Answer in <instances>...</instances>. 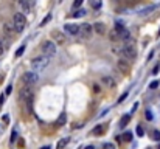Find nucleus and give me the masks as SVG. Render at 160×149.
I'll list each match as a JSON object with an SVG mask.
<instances>
[{
  "label": "nucleus",
  "mask_w": 160,
  "mask_h": 149,
  "mask_svg": "<svg viewBox=\"0 0 160 149\" xmlns=\"http://www.w3.org/2000/svg\"><path fill=\"white\" fill-rule=\"evenodd\" d=\"M131 121V115H123L120 120V127H126V124Z\"/></svg>",
  "instance_id": "obj_19"
},
{
  "label": "nucleus",
  "mask_w": 160,
  "mask_h": 149,
  "mask_svg": "<svg viewBox=\"0 0 160 149\" xmlns=\"http://www.w3.org/2000/svg\"><path fill=\"white\" fill-rule=\"evenodd\" d=\"M92 30L97 34H100V36H104L106 34V25L103 22H95V25H92Z\"/></svg>",
  "instance_id": "obj_11"
},
{
  "label": "nucleus",
  "mask_w": 160,
  "mask_h": 149,
  "mask_svg": "<svg viewBox=\"0 0 160 149\" xmlns=\"http://www.w3.org/2000/svg\"><path fill=\"white\" fill-rule=\"evenodd\" d=\"M26 2H28V5H30V8H34V6H36V3H37V0H26Z\"/></svg>",
  "instance_id": "obj_30"
},
{
  "label": "nucleus",
  "mask_w": 160,
  "mask_h": 149,
  "mask_svg": "<svg viewBox=\"0 0 160 149\" xmlns=\"http://www.w3.org/2000/svg\"><path fill=\"white\" fill-rule=\"evenodd\" d=\"M159 70H160V65H155V67H154V70H152V73L157 75V73H159Z\"/></svg>",
  "instance_id": "obj_39"
},
{
  "label": "nucleus",
  "mask_w": 160,
  "mask_h": 149,
  "mask_svg": "<svg viewBox=\"0 0 160 149\" xmlns=\"http://www.w3.org/2000/svg\"><path fill=\"white\" fill-rule=\"evenodd\" d=\"M3 102H5V95H0V106H2Z\"/></svg>",
  "instance_id": "obj_40"
},
{
  "label": "nucleus",
  "mask_w": 160,
  "mask_h": 149,
  "mask_svg": "<svg viewBox=\"0 0 160 149\" xmlns=\"http://www.w3.org/2000/svg\"><path fill=\"white\" fill-rule=\"evenodd\" d=\"M103 149H115V144L113 143H106L104 146H103Z\"/></svg>",
  "instance_id": "obj_29"
},
{
  "label": "nucleus",
  "mask_w": 160,
  "mask_h": 149,
  "mask_svg": "<svg viewBox=\"0 0 160 149\" xmlns=\"http://www.w3.org/2000/svg\"><path fill=\"white\" fill-rule=\"evenodd\" d=\"M121 141H132V132H126L121 135Z\"/></svg>",
  "instance_id": "obj_24"
},
{
  "label": "nucleus",
  "mask_w": 160,
  "mask_h": 149,
  "mask_svg": "<svg viewBox=\"0 0 160 149\" xmlns=\"http://www.w3.org/2000/svg\"><path fill=\"white\" fill-rule=\"evenodd\" d=\"M93 30H92V25L90 24H82L79 25V36L82 37V39H90V36H92Z\"/></svg>",
  "instance_id": "obj_7"
},
{
  "label": "nucleus",
  "mask_w": 160,
  "mask_h": 149,
  "mask_svg": "<svg viewBox=\"0 0 160 149\" xmlns=\"http://www.w3.org/2000/svg\"><path fill=\"white\" fill-rule=\"evenodd\" d=\"M82 2H84V0H75V2H73V8H79V6L82 5Z\"/></svg>",
  "instance_id": "obj_28"
},
{
  "label": "nucleus",
  "mask_w": 160,
  "mask_h": 149,
  "mask_svg": "<svg viewBox=\"0 0 160 149\" xmlns=\"http://www.w3.org/2000/svg\"><path fill=\"white\" fill-rule=\"evenodd\" d=\"M157 87H159V81H152L149 84V89H157Z\"/></svg>",
  "instance_id": "obj_32"
},
{
  "label": "nucleus",
  "mask_w": 160,
  "mask_h": 149,
  "mask_svg": "<svg viewBox=\"0 0 160 149\" xmlns=\"http://www.w3.org/2000/svg\"><path fill=\"white\" fill-rule=\"evenodd\" d=\"M70 141V137H65V138H61L58 141V144H56V149H64L67 146V143Z\"/></svg>",
  "instance_id": "obj_18"
},
{
  "label": "nucleus",
  "mask_w": 160,
  "mask_h": 149,
  "mask_svg": "<svg viewBox=\"0 0 160 149\" xmlns=\"http://www.w3.org/2000/svg\"><path fill=\"white\" fill-rule=\"evenodd\" d=\"M41 149H51L50 146H44V148H41Z\"/></svg>",
  "instance_id": "obj_43"
},
{
  "label": "nucleus",
  "mask_w": 160,
  "mask_h": 149,
  "mask_svg": "<svg viewBox=\"0 0 160 149\" xmlns=\"http://www.w3.org/2000/svg\"><path fill=\"white\" fill-rule=\"evenodd\" d=\"M51 37L55 39V42L58 45H64L67 42V37L64 36V33H61V31H58V30H53L51 31Z\"/></svg>",
  "instance_id": "obj_9"
},
{
  "label": "nucleus",
  "mask_w": 160,
  "mask_h": 149,
  "mask_svg": "<svg viewBox=\"0 0 160 149\" xmlns=\"http://www.w3.org/2000/svg\"><path fill=\"white\" fill-rule=\"evenodd\" d=\"M3 33H5L6 36H13V34L16 33L14 25H13V22H11V20H8V22H5V24H3Z\"/></svg>",
  "instance_id": "obj_12"
},
{
  "label": "nucleus",
  "mask_w": 160,
  "mask_h": 149,
  "mask_svg": "<svg viewBox=\"0 0 160 149\" xmlns=\"http://www.w3.org/2000/svg\"><path fill=\"white\" fill-rule=\"evenodd\" d=\"M3 51H5V44H3L2 40H0V56L3 55Z\"/></svg>",
  "instance_id": "obj_36"
},
{
  "label": "nucleus",
  "mask_w": 160,
  "mask_h": 149,
  "mask_svg": "<svg viewBox=\"0 0 160 149\" xmlns=\"http://www.w3.org/2000/svg\"><path fill=\"white\" fill-rule=\"evenodd\" d=\"M16 138H17V132L13 131V133H11V143H14V141H16Z\"/></svg>",
  "instance_id": "obj_33"
},
{
  "label": "nucleus",
  "mask_w": 160,
  "mask_h": 149,
  "mask_svg": "<svg viewBox=\"0 0 160 149\" xmlns=\"http://www.w3.org/2000/svg\"><path fill=\"white\" fill-rule=\"evenodd\" d=\"M159 149H160V146H159Z\"/></svg>",
  "instance_id": "obj_45"
},
{
  "label": "nucleus",
  "mask_w": 160,
  "mask_h": 149,
  "mask_svg": "<svg viewBox=\"0 0 160 149\" xmlns=\"http://www.w3.org/2000/svg\"><path fill=\"white\" fill-rule=\"evenodd\" d=\"M151 138L155 140V141H159L160 140V132L159 131H151Z\"/></svg>",
  "instance_id": "obj_25"
},
{
  "label": "nucleus",
  "mask_w": 160,
  "mask_h": 149,
  "mask_svg": "<svg viewBox=\"0 0 160 149\" xmlns=\"http://www.w3.org/2000/svg\"><path fill=\"white\" fill-rule=\"evenodd\" d=\"M39 76H37L36 71H26V73L22 75V86L24 87H31L33 84L37 82Z\"/></svg>",
  "instance_id": "obj_6"
},
{
  "label": "nucleus",
  "mask_w": 160,
  "mask_h": 149,
  "mask_svg": "<svg viewBox=\"0 0 160 149\" xmlns=\"http://www.w3.org/2000/svg\"><path fill=\"white\" fill-rule=\"evenodd\" d=\"M92 90L95 92V93H100V86H98V84H93V87H92Z\"/></svg>",
  "instance_id": "obj_34"
},
{
  "label": "nucleus",
  "mask_w": 160,
  "mask_h": 149,
  "mask_svg": "<svg viewBox=\"0 0 160 149\" xmlns=\"http://www.w3.org/2000/svg\"><path fill=\"white\" fill-rule=\"evenodd\" d=\"M103 84L104 86H107V87H110V89H113V87L117 86V82H115V79L112 78V76H103Z\"/></svg>",
  "instance_id": "obj_13"
},
{
  "label": "nucleus",
  "mask_w": 160,
  "mask_h": 149,
  "mask_svg": "<svg viewBox=\"0 0 160 149\" xmlns=\"http://www.w3.org/2000/svg\"><path fill=\"white\" fill-rule=\"evenodd\" d=\"M90 5L93 9H100L101 8V0H90Z\"/></svg>",
  "instance_id": "obj_23"
},
{
  "label": "nucleus",
  "mask_w": 160,
  "mask_h": 149,
  "mask_svg": "<svg viewBox=\"0 0 160 149\" xmlns=\"http://www.w3.org/2000/svg\"><path fill=\"white\" fill-rule=\"evenodd\" d=\"M82 16H86V11L84 9H76L73 14H72V17H75V19H78V17H82Z\"/></svg>",
  "instance_id": "obj_22"
},
{
  "label": "nucleus",
  "mask_w": 160,
  "mask_h": 149,
  "mask_svg": "<svg viewBox=\"0 0 160 149\" xmlns=\"http://www.w3.org/2000/svg\"><path fill=\"white\" fill-rule=\"evenodd\" d=\"M121 56H123L124 59H135L137 58V50H135V47H134V44H126V45H123V48H121Z\"/></svg>",
  "instance_id": "obj_5"
},
{
  "label": "nucleus",
  "mask_w": 160,
  "mask_h": 149,
  "mask_svg": "<svg viewBox=\"0 0 160 149\" xmlns=\"http://www.w3.org/2000/svg\"><path fill=\"white\" fill-rule=\"evenodd\" d=\"M24 51H25V47L22 45V47H20V48H19L17 51H16V58H19V56H22V55H24Z\"/></svg>",
  "instance_id": "obj_26"
},
{
  "label": "nucleus",
  "mask_w": 160,
  "mask_h": 149,
  "mask_svg": "<svg viewBox=\"0 0 160 149\" xmlns=\"http://www.w3.org/2000/svg\"><path fill=\"white\" fill-rule=\"evenodd\" d=\"M106 131V124H98V126H95V129H93V135L95 137H98V135H103Z\"/></svg>",
  "instance_id": "obj_16"
},
{
  "label": "nucleus",
  "mask_w": 160,
  "mask_h": 149,
  "mask_svg": "<svg viewBox=\"0 0 160 149\" xmlns=\"http://www.w3.org/2000/svg\"><path fill=\"white\" fill-rule=\"evenodd\" d=\"M19 5H20V9H22V14H24V16L31 11V8H30V5H28L26 0H19Z\"/></svg>",
  "instance_id": "obj_15"
},
{
  "label": "nucleus",
  "mask_w": 160,
  "mask_h": 149,
  "mask_svg": "<svg viewBox=\"0 0 160 149\" xmlns=\"http://www.w3.org/2000/svg\"><path fill=\"white\" fill-rule=\"evenodd\" d=\"M11 92H13V87H11V86H8V87H6V90H5V95H9Z\"/></svg>",
  "instance_id": "obj_38"
},
{
  "label": "nucleus",
  "mask_w": 160,
  "mask_h": 149,
  "mask_svg": "<svg viewBox=\"0 0 160 149\" xmlns=\"http://www.w3.org/2000/svg\"><path fill=\"white\" fill-rule=\"evenodd\" d=\"M33 96H34V95H33V89H31V87H22V89H20L19 98L26 104V110H28V113H31V110H33Z\"/></svg>",
  "instance_id": "obj_1"
},
{
  "label": "nucleus",
  "mask_w": 160,
  "mask_h": 149,
  "mask_svg": "<svg viewBox=\"0 0 160 149\" xmlns=\"http://www.w3.org/2000/svg\"><path fill=\"white\" fill-rule=\"evenodd\" d=\"M118 36H120V40H123V42H128V44H129V40L132 39V37H131V33H129L126 28H124L123 31H120V33H118Z\"/></svg>",
  "instance_id": "obj_14"
},
{
  "label": "nucleus",
  "mask_w": 160,
  "mask_h": 149,
  "mask_svg": "<svg viewBox=\"0 0 160 149\" xmlns=\"http://www.w3.org/2000/svg\"><path fill=\"white\" fill-rule=\"evenodd\" d=\"M56 51H58V48H56V44L55 42H51V40H45L44 44H42V53H44V56L45 58H53V56L56 55Z\"/></svg>",
  "instance_id": "obj_4"
},
{
  "label": "nucleus",
  "mask_w": 160,
  "mask_h": 149,
  "mask_svg": "<svg viewBox=\"0 0 160 149\" xmlns=\"http://www.w3.org/2000/svg\"><path fill=\"white\" fill-rule=\"evenodd\" d=\"M86 149H95V148H93V146H92V144H90V146H87V148H86Z\"/></svg>",
  "instance_id": "obj_42"
},
{
  "label": "nucleus",
  "mask_w": 160,
  "mask_h": 149,
  "mask_svg": "<svg viewBox=\"0 0 160 149\" xmlns=\"http://www.w3.org/2000/svg\"><path fill=\"white\" fill-rule=\"evenodd\" d=\"M157 6L155 5H151V6H146V8H143V9H140L138 11V14L140 16H148V14H151V11H154Z\"/></svg>",
  "instance_id": "obj_17"
},
{
  "label": "nucleus",
  "mask_w": 160,
  "mask_h": 149,
  "mask_svg": "<svg viewBox=\"0 0 160 149\" xmlns=\"http://www.w3.org/2000/svg\"><path fill=\"white\" fill-rule=\"evenodd\" d=\"M50 19H51V14H48V16H47V17H45V19H44V20H42V22H41V26H44V25H45V24H47V22H48V20H50Z\"/></svg>",
  "instance_id": "obj_31"
},
{
  "label": "nucleus",
  "mask_w": 160,
  "mask_h": 149,
  "mask_svg": "<svg viewBox=\"0 0 160 149\" xmlns=\"http://www.w3.org/2000/svg\"><path fill=\"white\" fill-rule=\"evenodd\" d=\"M126 96H128V92H124V93H123V95H121V96H120V99H118V102H123L124 99H126Z\"/></svg>",
  "instance_id": "obj_35"
},
{
  "label": "nucleus",
  "mask_w": 160,
  "mask_h": 149,
  "mask_svg": "<svg viewBox=\"0 0 160 149\" xmlns=\"http://www.w3.org/2000/svg\"><path fill=\"white\" fill-rule=\"evenodd\" d=\"M159 36H160V30H159Z\"/></svg>",
  "instance_id": "obj_44"
},
{
  "label": "nucleus",
  "mask_w": 160,
  "mask_h": 149,
  "mask_svg": "<svg viewBox=\"0 0 160 149\" xmlns=\"http://www.w3.org/2000/svg\"><path fill=\"white\" fill-rule=\"evenodd\" d=\"M65 121H67V115H65V112H62L59 115V118H58V126H64Z\"/></svg>",
  "instance_id": "obj_21"
},
{
  "label": "nucleus",
  "mask_w": 160,
  "mask_h": 149,
  "mask_svg": "<svg viewBox=\"0 0 160 149\" xmlns=\"http://www.w3.org/2000/svg\"><path fill=\"white\" fill-rule=\"evenodd\" d=\"M109 39L112 40V42H117V40H120V36H118V33L115 31V30H112V31L109 33Z\"/></svg>",
  "instance_id": "obj_20"
},
{
  "label": "nucleus",
  "mask_w": 160,
  "mask_h": 149,
  "mask_svg": "<svg viewBox=\"0 0 160 149\" xmlns=\"http://www.w3.org/2000/svg\"><path fill=\"white\" fill-rule=\"evenodd\" d=\"M146 120H152V113H151V110H146Z\"/></svg>",
  "instance_id": "obj_37"
},
{
  "label": "nucleus",
  "mask_w": 160,
  "mask_h": 149,
  "mask_svg": "<svg viewBox=\"0 0 160 149\" xmlns=\"http://www.w3.org/2000/svg\"><path fill=\"white\" fill-rule=\"evenodd\" d=\"M135 132H137V135H138V137H143V133H144L142 126H137V131H135Z\"/></svg>",
  "instance_id": "obj_27"
},
{
  "label": "nucleus",
  "mask_w": 160,
  "mask_h": 149,
  "mask_svg": "<svg viewBox=\"0 0 160 149\" xmlns=\"http://www.w3.org/2000/svg\"><path fill=\"white\" fill-rule=\"evenodd\" d=\"M64 30H65V33L70 34V36H76V34L79 33V25H76V24H67V25H64Z\"/></svg>",
  "instance_id": "obj_10"
},
{
  "label": "nucleus",
  "mask_w": 160,
  "mask_h": 149,
  "mask_svg": "<svg viewBox=\"0 0 160 149\" xmlns=\"http://www.w3.org/2000/svg\"><path fill=\"white\" fill-rule=\"evenodd\" d=\"M13 25H14V30H16V33H22L24 30L26 28V17L24 16L22 13H16L13 17Z\"/></svg>",
  "instance_id": "obj_2"
},
{
  "label": "nucleus",
  "mask_w": 160,
  "mask_h": 149,
  "mask_svg": "<svg viewBox=\"0 0 160 149\" xmlns=\"http://www.w3.org/2000/svg\"><path fill=\"white\" fill-rule=\"evenodd\" d=\"M48 62H50V59L45 58V56H37V58H34L31 61V67L34 71H39V70H44V68L48 67Z\"/></svg>",
  "instance_id": "obj_3"
},
{
  "label": "nucleus",
  "mask_w": 160,
  "mask_h": 149,
  "mask_svg": "<svg viewBox=\"0 0 160 149\" xmlns=\"http://www.w3.org/2000/svg\"><path fill=\"white\" fill-rule=\"evenodd\" d=\"M137 107H138V102H135V104H134V107H132V112H135Z\"/></svg>",
  "instance_id": "obj_41"
},
{
  "label": "nucleus",
  "mask_w": 160,
  "mask_h": 149,
  "mask_svg": "<svg viewBox=\"0 0 160 149\" xmlns=\"http://www.w3.org/2000/svg\"><path fill=\"white\" fill-rule=\"evenodd\" d=\"M117 67H118V70H120L121 73H124V75H128L129 71H131V62H129L128 59H124V58H120L117 61Z\"/></svg>",
  "instance_id": "obj_8"
}]
</instances>
